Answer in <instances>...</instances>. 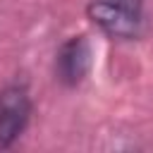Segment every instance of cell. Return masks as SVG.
<instances>
[{
	"instance_id": "obj_2",
	"label": "cell",
	"mask_w": 153,
	"mask_h": 153,
	"mask_svg": "<svg viewBox=\"0 0 153 153\" xmlns=\"http://www.w3.org/2000/svg\"><path fill=\"white\" fill-rule=\"evenodd\" d=\"M31 96L24 84H7L0 91V151L17 143L31 120Z\"/></svg>"
},
{
	"instance_id": "obj_3",
	"label": "cell",
	"mask_w": 153,
	"mask_h": 153,
	"mask_svg": "<svg viewBox=\"0 0 153 153\" xmlns=\"http://www.w3.org/2000/svg\"><path fill=\"white\" fill-rule=\"evenodd\" d=\"M91 62L93 53L88 38L84 33L69 36L55 53V79L65 88H76L91 72Z\"/></svg>"
},
{
	"instance_id": "obj_1",
	"label": "cell",
	"mask_w": 153,
	"mask_h": 153,
	"mask_svg": "<svg viewBox=\"0 0 153 153\" xmlns=\"http://www.w3.org/2000/svg\"><path fill=\"white\" fill-rule=\"evenodd\" d=\"M86 17L115 41H136L146 31L143 0H91L86 5Z\"/></svg>"
}]
</instances>
